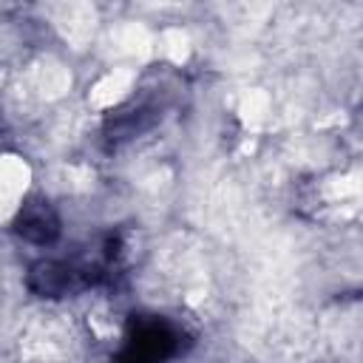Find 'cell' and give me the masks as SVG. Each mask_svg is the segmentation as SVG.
<instances>
[{
  "instance_id": "cell-3",
  "label": "cell",
  "mask_w": 363,
  "mask_h": 363,
  "mask_svg": "<svg viewBox=\"0 0 363 363\" xmlns=\"http://www.w3.org/2000/svg\"><path fill=\"white\" fill-rule=\"evenodd\" d=\"M14 233L31 244H54L60 238V216L43 199L26 201L14 218Z\"/></svg>"
},
{
  "instance_id": "cell-2",
  "label": "cell",
  "mask_w": 363,
  "mask_h": 363,
  "mask_svg": "<svg viewBox=\"0 0 363 363\" xmlns=\"http://www.w3.org/2000/svg\"><path fill=\"white\" fill-rule=\"evenodd\" d=\"M105 278L102 264H79V261H40L28 269V289L43 298H62L82 292Z\"/></svg>"
},
{
  "instance_id": "cell-1",
  "label": "cell",
  "mask_w": 363,
  "mask_h": 363,
  "mask_svg": "<svg viewBox=\"0 0 363 363\" xmlns=\"http://www.w3.org/2000/svg\"><path fill=\"white\" fill-rule=\"evenodd\" d=\"M182 332L164 318H136L116 363H167L182 352Z\"/></svg>"
},
{
  "instance_id": "cell-4",
  "label": "cell",
  "mask_w": 363,
  "mask_h": 363,
  "mask_svg": "<svg viewBox=\"0 0 363 363\" xmlns=\"http://www.w3.org/2000/svg\"><path fill=\"white\" fill-rule=\"evenodd\" d=\"M150 125H153V116H147V113L139 108V111H128V113H119V116H113V119L108 122L105 133H108V139H113V142H122V139H133L136 133L147 130Z\"/></svg>"
}]
</instances>
